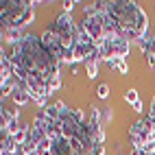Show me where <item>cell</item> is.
Returning <instances> with one entry per match:
<instances>
[{"label": "cell", "mask_w": 155, "mask_h": 155, "mask_svg": "<svg viewBox=\"0 0 155 155\" xmlns=\"http://www.w3.org/2000/svg\"><path fill=\"white\" fill-rule=\"evenodd\" d=\"M107 13L118 22L129 42H140L144 35H149V15L133 0H109Z\"/></svg>", "instance_id": "cell-1"}, {"label": "cell", "mask_w": 155, "mask_h": 155, "mask_svg": "<svg viewBox=\"0 0 155 155\" xmlns=\"http://www.w3.org/2000/svg\"><path fill=\"white\" fill-rule=\"evenodd\" d=\"M35 5L28 0H7L0 7L2 28H24L35 20Z\"/></svg>", "instance_id": "cell-2"}, {"label": "cell", "mask_w": 155, "mask_h": 155, "mask_svg": "<svg viewBox=\"0 0 155 155\" xmlns=\"http://www.w3.org/2000/svg\"><path fill=\"white\" fill-rule=\"evenodd\" d=\"M103 61H114V59H127L131 53V42L122 33H109L105 37V42L98 46Z\"/></svg>", "instance_id": "cell-3"}, {"label": "cell", "mask_w": 155, "mask_h": 155, "mask_svg": "<svg viewBox=\"0 0 155 155\" xmlns=\"http://www.w3.org/2000/svg\"><path fill=\"white\" fill-rule=\"evenodd\" d=\"M129 140H131V144H133L136 151H142L144 144L155 142V120H151L149 116L136 120L129 127Z\"/></svg>", "instance_id": "cell-4"}, {"label": "cell", "mask_w": 155, "mask_h": 155, "mask_svg": "<svg viewBox=\"0 0 155 155\" xmlns=\"http://www.w3.org/2000/svg\"><path fill=\"white\" fill-rule=\"evenodd\" d=\"M42 42H44L46 50L53 55V59L61 64V61H64V48H61V39H59V35H57L50 26L42 33Z\"/></svg>", "instance_id": "cell-5"}, {"label": "cell", "mask_w": 155, "mask_h": 155, "mask_svg": "<svg viewBox=\"0 0 155 155\" xmlns=\"http://www.w3.org/2000/svg\"><path fill=\"white\" fill-rule=\"evenodd\" d=\"M18 81V79H15ZM11 101H13V105L15 107H24V105H28V103H33V98H31V94H28V90L20 83H15V90H13V94H11Z\"/></svg>", "instance_id": "cell-6"}, {"label": "cell", "mask_w": 155, "mask_h": 155, "mask_svg": "<svg viewBox=\"0 0 155 155\" xmlns=\"http://www.w3.org/2000/svg\"><path fill=\"white\" fill-rule=\"evenodd\" d=\"M11 120H20V107L2 103V107H0V125H7Z\"/></svg>", "instance_id": "cell-7"}, {"label": "cell", "mask_w": 155, "mask_h": 155, "mask_svg": "<svg viewBox=\"0 0 155 155\" xmlns=\"http://www.w3.org/2000/svg\"><path fill=\"white\" fill-rule=\"evenodd\" d=\"M24 35L26 33H22V28H2V39L9 46H18L20 42H22Z\"/></svg>", "instance_id": "cell-8"}, {"label": "cell", "mask_w": 155, "mask_h": 155, "mask_svg": "<svg viewBox=\"0 0 155 155\" xmlns=\"http://www.w3.org/2000/svg\"><path fill=\"white\" fill-rule=\"evenodd\" d=\"M107 66L111 70H116L118 74H129V61L127 59H114V61H109Z\"/></svg>", "instance_id": "cell-9"}, {"label": "cell", "mask_w": 155, "mask_h": 155, "mask_svg": "<svg viewBox=\"0 0 155 155\" xmlns=\"http://www.w3.org/2000/svg\"><path fill=\"white\" fill-rule=\"evenodd\" d=\"M122 98H125V103H127V105H131V107L140 103V94H138V90H133V87H131V90H127Z\"/></svg>", "instance_id": "cell-10"}, {"label": "cell", "mask_w": 155, "mask_h": 155, "mask_svg": "<svg viewBox=\"0 0 155 155\" xmlns=\"http://www.w3.org/2000/svg\"><path fill=\"white\" fill-rule=\"evenodd\" d=\"M85 74H87V79L98 77V61H85Z\"/></svg>", "instance_id": "cell-11"}, {"label": "cell", "mask_w": 155, "mask_h": 155, "mask_svg": "<svg viewBox=\"0 0 155 155\" xmlns=\"http://www.w3.org/2000/svg\"><path fill=\"white\" fill-rule=\"evenodd\" d=\"M96 96H98L101 101H107V98H109V85H107V83H101V85L96 87Z\"/></svg>", "instance_id": "cell-12"}, {"label": "cell", "mask_w": 155, "mask_h": 155, "mask_svg": "<svg viewBox=\"0 0 155 155\" xmlns=\"http://www.w3.org/2000/svg\"><path fill=\"white\" fill-rule=\"evenodd\" d=\"M151 39H153V35L149 33V35H144V37L140 39V42H138V48H140V53H142V55L149 50V44H151Z\"/></svg>", "instance_id": "cell-13"}, {"label": "cell", "mask_w": 155, "mask_h": 155, "mask_svg": "<svg viewBox=\"0 0 155 155\" xmlns=\"http://www.w3.org/2000/svg\"><path fill=\"white\" fill-rule=\"evenodd\" d=\"M61 5H64V13H72V9H74L77 2H72V0H64Z\"/></svg>", "instance_id": "cell-14"}, {"label": "cell", "mask_w": 155, "mask_h": 155, "mask_svg": "<svg viewBox=\"0 0 155 155\" xmlns=\"http://www.w3.org/2000/svg\"><path fill=\"white\" fill-rule=\"evenodd\" d=\"M149 118H151V120H155V96H153V101H151V109H149Z\"/></svg>", "instance_id": "cell-15"}, {"label": "cell", "mask_w": 155, "mask_h": 155, "mask_svg": "<svg viewBox=\"0 0 155 155\" xmlns=\"http://www.w3.org/2000/svg\"><path fill=\"white\" fill-rule=\"evenodd\" d=\"M107 120H111V109H109V107L103 111V122H107Z\"/></svg>", "instance_id": "cell-16"}, {"label": "cell", "mask_w": 155, "mask_h": 155, "mask_svg": "<svg viewBox=\"0 0 155 155\" xmlns=\"http://www.w3.org/2000/svg\"><path fill=\"white\" fill-rule=\"evenodd\" d=\"M133 155H147V153H142V151H133Z\"/></svg>", "instance_id": "cell-17"}, {"label": "cell", "mask_w": 155, "mask_h": 155, "mask_svg": "<svg viewBox=\"0 0 155 155\" xmlns=\"http://www.w3.org/2000/svg\"><path fill=\"white\" fill-rule=\"evenodd\" d=\"M147 155H155V151H153V153H147Z\"/></svg>", "instance_id": "cell-18"}]
</instances>
